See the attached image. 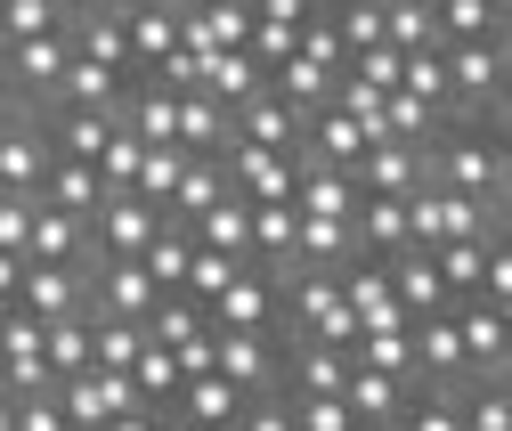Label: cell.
<instances>
[{
	"label": "cell",
	"mask_w": 512,
	"mask_h": 431,
	"mask_svg": "<svg viewBox=\"0 0 512 431\" xmlns=\"http://www.w3.org/2000/svg\"><path fill=\"white\" fill-rule=\"evenodd\" d=\"M431 188L447 196H472V204H504L512 196V139L496 131V122H464V114H439V131H431Z\"/></svg>",
	"instance_id": "obj_1"
},
{
	"label": "cell",
	"mask_w": 512,
	"mask_h": 431,
	"mask_svg": "<svg viewBox=\"0 0 512 431\" xmlns=\"http://www.w3.org/2000/svg\"><path fill=\"white\" fill-rule=\"evenodd\" d=\"M49 163H57L49 122H41V106L25 98L9 122H0V188H9V196H41V188H49Z\"/></svg>",
	"instance_id": "obj_2"
},
{
	"label": "cell",
	"mask_w": 512,
	"mask_h": 431,
	"mask_svg": "<svg viewBox=\"0 0 512 431\" xmlns=\"http://www.w3.org/2000/svg\"><path fill=\"white\" fill-rule=\"evenodd\" d=\"M163 236V212L147 196H106V212L90 220V277L106 261H147V244Z\"/></svg>",
	"instance_id": "obj_3"
},
{
	"label": "cell",
	"mask_w": 512,
	"mask_h": 431,
	"mask_svg": "<svg viewBox=\"0 0 512 431\" xmlns=\"http://www.w3.org/2000/svg\"><path fill=\"white\" fill-rule=\"evenodd\" d=\"M57 407H66V423H74V431H106L114 415H139L147 399H139V383H131V375H106V366H90V375L57 383Z\"/></svg>",
	"instance_id": "obj_4"
},
{
	"label": "cell",
	"mask_w": 512,
	"mask_h": 431,
	"mask_svg": "<svg viewBox=\"0 0 512 431\" xmlns=\"http://www.w3.org/2000/svg\"><path fill=\"white\" fill-rule=\"evenodd\" d=\"M407 220H415V253H439V244L488 236V204L447 196V188H415V196H407Z\"/></svg>",
	"instance_id": "obj_5"
},
{
	"label": "cell",
	"mask_w": 512,
	"mask_h": 431,
	"mask_svg": "<svg viewBox=\"0 0 512 431\" xmlns=\"http://www.w3.org/2000/svg\"><path fill=\"white\" fill-rule=\"evenodd\" d=\"M220 171H228V188L244 204H293V188H301V155H269V147H252V139H236L220 155Z\"/></svg>",
	"instance_id": "obj_6"
},
{
	"label": "cell",
	"mask_w": 512,
	"mask_h": 431,
	"mask_svg": "<svg viewBox=\"0 0 512 431\" xmlns=\"http://www.w3.org/2000/svg\"><path fill=\"white\" fill-rule=\"evenodd\" d=\"M285 310H277V277L269 269H244L220 301H212V334H277Z\"/></svg>",
	"instance_id": "obj_7"
},
{
	"label": "cell",
	"mask_w": 512,
	"mask_h": 431,
	"mask_svg": "<svg viewBox=\"0 0 512 431\" xmlns=\"http://www.w3.org/2000/svg\"><path fill=\"white\" fill-rule=\"evenodd\" d=\"M155 301H163V285L139 269V261H106L98 277H90V310L98 318H122V326H147L155 318Z\"/></svg>",
	"instance_id": "obj_8"
},
{
	"label": "cell",
	"mask_w": 512,
	"mask_h": 431,
	"mask_svg": "<svg viewBox=\"0 0 512 431\" xmlns=\"http://www.w3.org/2000/svg\"><path fill=\"white\" fill-rule=\"evenodd\" d=\"M350 350L334 342H285V399H342L350 391Z\"/></svg>",
	"instance_id": "obj_9"
},
{
	"label": "cell",
	"mask_w": 512,
	"mask_h": 431,
	"mask_svg": "<svg viewBox=\"0 0 512 431\" xmlns=\"http://www.w3.org/2000/svg\"><path fill=\"white\" fill-rule=\"evenodd\" d=\"M358 188L366 196H415V188H431V155L407 147V139H374L366 163H358Z\"/></svg>",
	"instance_id": "obj_10"
},
{
	"label": "cell",
	"mask_w": 512,
	"mask_h": 431,
	"mask_svg": "<svg viewBox=\"0 0 512 431\" xmlns=\"http://www.w3.org/2000/svg\"><path fill=\"white\" fill-rule=\"evenodd\" d=\"M17 310L41 318V326L82 318V310H90V277H82V269H49V261H33V269H25V293H17Z\"/></svg>",
	"instance_id": "obj_11"
},
{
	"label": "cell",
	"mask_w": 512,
	"mask_h": 431,
	"mask_svg": "<svg viewBox=\"0 0 512 431\" xmlns=\"http://www.w3.org/2000/svg\"><path fill=\"white\" fill-rule=\"evenodd\" d=\"M366 188H358V171H334V163H309L301 155V188H293V212L301 220H358Z\"/></svg>",
	"instance_id": "obj_12"
},
{
	"label": "cell",
	"mask_w": 512,
	"mask_h": 431,
	"mask_svg": "<svg viewBox=\"0 0 512 431\" xmlns=\"http://www.w3.org/2000/svg\"><path fill=\"white\" fill-rule=\"evenodd\" d=\"M236 139L269 147V155H301V139H309V114H293L277 90H261V98H244V106H236Z\"/></svg>",
	"instance_id": "obj_13"
},
{
	"label": "cell",
	"mask_w": 512,
	"mask_h": 431,
	"mask_svg": "<svg viewBox=\"0 0 512 431\" xmlns=\"http://www.w3.org/2000/svg\"><path fill=\"white\" fill-rule=\"evenodd\" d=\"M350 228H358V253H366V261H407V253H415V220H407V196H366Z\"/></svg>",
	"instance_id": "obj_14"
},
{
	"label": "cell",
	"mask_w": 512,
	"mask_h": 431,
	"mask_svg": "<svg viewBox=\"0 0 512 431\" xmlns=\"http://www.w3.org/2000/svg\"><path fill=\"white\" fill-rule=\"evenodd\" d=\"M244 407H252V391H236L220 366H212V375H187V383H179V407H171V415H187L196 431H236Z\"/></svg>",
	"instance_id": "obj_15"
},
{
	"label": "cell",
	"mask_w": 512,
	"mask_h": 431,
	"mask_svg": "<svg viewBox=\"0 0 512 431\" xmlns=\"http://www.w3.org/2000/svg\"><path fill=\"white\" fill-rule=\"evenodd\" d=\"M415 383H423V391H439V383H472V366H464V334H456V310L415 326Z\"/></svg>",
	"instance_id": "obj_16"
},
{
	"label": "cell",
	"mask_w": 512,
	"mask_h": 431,
	"mask_svg": "<svg viewBox=\"0 0 512 431\" xmlns=\"http://www.w3.org/2000/svg\"><path fill=\"white\" fill-rule=\"evenodd\" d=\"M366 147H374V131H366V122H350L342 106H317V114H309V139H301V155H309V163L358 171V163H366Z\"/></svg>",
	"instance_id": "obj_17"
},
{
	"label": "cell",
	"mask_w": 512,
	"mask_h": 431,
	"mask_svg": "<svg viewBox=\"0 0 512 431\" xmlns=\"http://www.w3.org/2000/svg\"><path fill=\"white\" fill-rule=\"evenodd\" d=\"M391 269V293H399V310L423 326V318H447L456 310V293H447V277H439V261L431 253H407V261H382Z\"/></svg>",
	"instance_id": "obj_18"
},
{
	"label": "cell",
	"mask_w": 512,
	"mask_h": 431,
	"mask_svg": "<svg viewBox=\"0 0 512 431\" xmlns=\"http://www.w3.org/2000/svg\"><path fill=\"white\" fill-rule=\"evenodd\" d=\"M179 147L196 155V163H220V155L236 147V114H228L220 98H204V90H187V98H179Z\"/></svg>",
	"instance_id": "obj_19"
},
{
	"label": "cell",
	"mask_w": 512,
	"mask_h": 431,
	"mask_svg": "<svg viewBox=\"0 0 512 431\" xmlns=\"http://www.w3.org/2000/svg\"><path fill=\"white\" fill-rule=\"evenodd\" d=\"M66 66H74V25H66V33H41V41H17V49H9V74H17V90H25V98H49L57 82H66Z\"/></svg>",
	"instance_id": "obj_20"
},
{
	"label": "cell",
	"mask_w": 512,
	"mask_h": 431,
	"mask_svg": "<svg viewBox=\"0 0 512 431\" xmlns=\"http://www.w3.org/2000/svg\"><path fill=\"white\" fill-rule=\"evenodd\" d=\"M74 57L114 66L122 82H139V66H131V25H122L114 9H74Z\"/></svg>",
	"instance_id": "obj_21"
},
{
	"label": "cell",
	"mask_w": 512,
	"mask_h": 431,
	"mask_svg": "<svg viewBox=\"0 0 512 431\" xmlns=\"http://www.w3.org/2000/svg\"><path fill=\"white\" fill-rule=\"evenodd\" d=\"M350 415L366 423V431H391L399 415H407V399H415V383H399V375H374V366H350Z\"/></svg>",
	"instance_id": "obj_22"
},
{
	"label": "cell",
	"mask_w": 512,
	"mask_h": 431,
	"mask_svg": "<svg viewBox=\"0 0 512 431\" xmlns=\"http://www.w3.org/2000/svg\"><path fill=\"white\" fill-rule=\"evenodd\" d=\"M261 90H269V66H261L252 49H212V57H204V98H220L228 114H236L244 98H261Z\"/></svg>",
	"instance_id": "obj_23"
},
{
	"label": "cell",
	"mask_w": 512,
	"mask_h": 431,
	"mask_svg": "<svg viewBox=\"0 0 512 431\" xmlns=\"http://www.w3.org/2000/svg\"><path fill=\"white\" fill-rule=\"evenodd\" d=\"M122 122L147 139V147H179V90H163V82H131V98H122Z\"/></svg>",
	"instance_id": "obj_24"
},
{
	"label": "cell",
	"mask_w": 512,
	"mask_h": 431,
	"mask_svg": "<svg viewBox=\"0 0 512 431\" xmlns=\"http://www.w3.org/2000/svg\"><path fill=\"white\" fill-rule=\"evenodd\" d=\"M106 179H98V163H66V155H57L49 163V188H41V204H57V212H74V220H98L106 212Z\"/></svg>",
	"instance_id": "obj_25"
},
{
	"label": "cell",
	"mask_w": 512,
	"mask_h": 431,
	"mask_svg": "<svg viewBox=\"0 0 512 431\" xmlns=\"http://www.w3.org/2000/svg\"><path fill=\"white\" fill-rule=\"evenodd\" d=\"M382 41H391L399 57L447 49V33H439V0H382Z\"/></svg>",
	"instance_id": "obj_26"
},
{
	"label": "cell",
	"mask_w": 512,
	"mask_h": 431,
	"mask_svg": "<svg viewBox=\"0 0 512 431\" xmlns=\"http://www.w3.org/2000/svg\"><path fill=\"white\" fill-rule=\"evenodd\" d=\"M122 25H131V66H139V74H155L171 49H187V41H179V9H155V0L122 9Z\"/></svg>",
	"instance_id": "obj_27"
},
{
	"label": "cell",
	"mask_w": 512,
	"mask_h": 431,
	"mask_svg": "<svg viewBox=\"0 0 512 431\" xmlns=\"http://www.w3.org/2000/svg\"><path fill=\"white\" fill-rule=\"evenodd\" d=\"M41 122H49V147L66 163H98L106 139L122 131V114H41Z\"/></svg>",
	"instance_id": "obj_28"
},
{
	"label": "cell",
	"mask_w": 512,
	"mask_h": 431,
	"mask_svg": "<svg viewBox=\"0 0 512 431\" xmlns=\"http://www.w3.org/2000/svg\"><path fill=\"white\" fill-rule=\"evenodd\" d=\"M74 25V0H0V49L41 41V33H66Z\"/></svg>",
	"instance_id": "obj_29"
},
{
	"label": "cell",
	"mask_w": 512,
	"mask_h": 431,
	"mask_svg": "<svg viewBox=\"0 0 512 431\" xmlns=\"http://www.w3.org/2000/svg\"><path fill=\"white\" fill-rule=\"evenodd\" d=\"M358 366H374V375H399L415 383V326H358Z\"/></svg>",
	"instance_id": "obj_30"
},
{
	"label": "cell",
	"mask_w": 512,
	"mask_h": 431,
	"mask_svg": "<svg viewBox=\"0 0 512 431\" xmlns=\"http://www.w3.org/2000/svg\"><path fill=\"white\" fill-rule=\"evenodd\" d=\"M236 188H228V171L220 163H187V179H179V196H171V212L163 220H179V228H196L204 212H220Z\"/></svg>",
	"instance_id": "obj_31"
},
{
	"label": "cell",
	"mask_w": 512,
	"mask_h": 431,
	"mask_svg": "<svg viewBox=\"0 0 512 431\" xmlns=\"http://www.w3.org/2000/svg\"><path fill=\"white\" fill-rule=\"evenodd\" d=\"M163 293H187V269H196V228H179V220H163V236L147 244V261H139Z\"/></svg>",
	"instance_id": "obj_32"
},
{
	"label": "cell",
	"mask_w": 512,
	"mask_h": 431,
	"mask_svg": "<svg viewBox=\"0 0 512 431\" xmlns=\"http://www.w3.org/2000/svg\"><path fill=\"white\" fill-rule=\"evenodd\" d=\"M196 334H212V310H204V301H187V293H163L155 318H147V342L155 350H187Z\"/></svg>",
	"instance_id": "obj_33"
},
{
	"label": "cell",
	"mask_w": 512,
	"mask_h": 431,
	"mask_svg": "<svg viewBox=\"0 0 512 431\" xmlns=\"http://www.w3.org/2000/svg\"><path fill=\"white\" fill-rule=\"evenodd\" d=\"M196 244H204V253H228V261H252V204L228 196L220 212H204L196 220Z\"/></svg>",
	"instance_id": "obj_34"
},
{
	"label": "cell",
	"mask_w": 512,
	"mask_h": 431,
	"mask_svg": "<svg viewBox=\"0 0 512 431\" xmlns=\"http://www.w3.org/2000/svg\"><path fill=\"white\" fill-rule=\"evenodd\" d=\"M439 277H447V293L456 301H480V285H488V236H464V244H439Z\"/></svg>",
	"instance_id": "obj_35"
},
{
	"label": "cell",
	"mask_w": 512,
	"mask_h": 431,
	"mask_svg": "<svg viewBox=\"0 0 512 431\" xmlns=\"http://www.w3.org/2000/svg\"><path fill=\"white\" fill-rule=\"evenodd\" d=\"M139 171H147V139L122 122V131L106 139V155H98V179H106L114 196H131V188H139Z\"/></svg>",
	"instance_id": "obj_36"
},
{
	"label": "cell",
	"mask_w": 512,
	"mask_h": 431,
	"mask_svg": "<svg viewBox=\"0 0 512 431\" xmlns=\"http://www.w3.org/2000/svg\"><path fill=\"white\" fill-rule=\"evenodd\" d=\"M187 163H196L187 147H147V171H139V188H131V196H147L155 212H171V196H179V179H187Z\"/></svg>",
	"instance_id": "obj_37"
},
{
	"label": "cell",
	"mask_w": 512,
	"mask_h": 431,
	"mask_svg": "<svg viewBox=\"0 0 512 431\" xmlns=\"http://www.w3.org/2000/svg\"><path fill=\"white\" fill-rule=\"evenodd\" d=\"M439 33L447 41H496V33H512L488 0H439Z\"/></svg>",
	"instance_id": "obj_38"
},
{
	"label": "cell",
	"mask_w": 512,
	"mask_h": 431,
	"mask_svg": "<svg viewBox=\"0 0 512 431\" xmlns=\"http://www.w3.org/2000/svg\"><path fill=\"white\" fill-rule=\"evenodd\" d=\"M98 318V310H90ZM147 358V326H122V318H98V366L106 375H131V366Z\"/></svg>",
	"instance_id": "obj_39"
},
{
	"label": "cell",
	"mask_w": 512,
	"mask_h": 431,
	"mask_svg": "<svg viewBox=\"0 0 512 431\" xmlns=\"http://www.w3.org/2000/svg\"><path fill=\"white\" fill-rule=\"evenodd\" d=\"M244 269H261V261H228V253H204V244H196V269H187V301H204V310H212V301H220Z\"/></svg>",
	"instance_id": "obj_40"
},
{
	"label": "cell",
	"mask_w": 512,
	"mask_h": 431,
	"mask_svg": "<svg viewBox=\"0 0 512 431\" xmlns=\"http://www.w3.org/2000/svg\"><path fill=\"white\" fill-rule=\"evenodd\" d=\"M334 33H342L350 57L382 49V0H334Z\"/></svg>",
	"instance_id": "obj_41"
},
{
	"label": "cell",
	"mask_w": 512,
	"mask_h": 431,
	"mask_svg": "<svg viewBox=\"0 0 512 431\" xmlns=\"http://www.w3.org/2000/svg\"><path fill=\"white\" fill-rule=\"evenodd\" d=\"M464 431H512V383H472L464 391Z\"/></svg>",
	"instance_id": "obj_42"
},
{
	"label": "cell",
	"mask_w": 512,
	"mask_h": 431,
	"mask_svg": "<svg viewBox=\"0 0 512 431\" xmlns=\"http://www.w3.org/2000/svg\"><path fill=\"white\" fill-rule=\"evenodd\" d=\"M33 212H41V196L0 188V253H33Z\"/></svg>",
	"instance_id": "obj_43"
},
{
	"label": "cell",
	"mask_w": 512,
	"mask_h": 431,
	"mask_svg": "<svg viewBox=\"0 0 512 431\" xmlns=\"http://www.w3.org/2000/svg\"><path fill=\"white\" fill-rule=\"evenodd\" d=\"M350 74H358L366 90H382V98H391V90L407 82V57H399L391 41H382V49H366V57H350Z\"/></svg>",
	"instance_id": "obj_44"
},
{
	"label": "cell",
	"mask_w": 512,
	"mask_h": 431,
	"mask_svg": "<svg viewBox=\"0 0 512 431\" xmlns=\"http://www.w3.org/2000/svg\"><path fill=\"white\" fill-rule=\"evenodd\" d=\"M399 90H415V98H431L439 114H447V49H423V57H407V82Z\"/></svg>",
	"instance_id": "obj_45"
},
{
	"label": "cell",
	"mask_w": 512,
	"mask_h": 431,
	"mask_svg": "<svg viewBox=\"0 0 512 431\" xmlns=\"http://www.w3.org/2000/svg\"><path fill=\"white\" fill-rule=\"evenodd\" d=\"M236 431H293V399H285V391H261V399L244 407Z\"/></svg>",
	"instance_id": "obj_46"
},
{
	"label": "cell",
	"mask_w": 512,
	"mask_h": 431,
	"mask_svg": "<svg viewBox=\"0 0 512 431\" xmlns=\"http://www.w3.org/2000/svg\"><path fill=\"white\" fill-rule=\"evenodd\" d=\"M480 301H512V253H504V244H488V285H480Z\"/></svg>",
	"instance_id": "obj_47"
},
{
	"label": "cell",
	"mask_w": 512,
	"mask_h": 431,
	"mask_svg": "<svg viewBox=\"0 0 512 431\" xmlns=\"http://www.w3.org/2000/svg\"><path fill=\"white\" fill-rule=\"evenodd\" d=\"M25 269H33L25 253H0V301H9V310H17V293H25Z\"/></svg>",
	"instance_id": "obj_48"
},
{
	"label": "cell",
	"mask_w": 512,
	"mask_h": 431,
	"mask_svg": "<svg viewBox=\"0 0 512 431\" xmlns=\"http://www.w3.org/2000/svg\"><path fill=\"white\" fill-rule=\"evenodd\" d=\"M488 244H504V253H512V196L488 212Z\"/></svg>",
	"instance_id": "obj_49"
},
{
	"label": "cell",
	"mask_w": 512,
	"mask_h": 431,
	"mask_svg": "<svg viewBox=\"0 0 512 431\" xmlns=\"http://www.w3.org/2000/svg\"><path fill=\"white\" fill-rule=\"evenodd\" d=\"M106 431H163V415H155V407H139V415H114Z\"/></svg>",
	"instance_id": "obj_50"
},
{
	"label": "cell",
	"mask_w": 512,
	"mask_h": 431,
	"mask_svg": "<svg viewBox=\"0 0 512 431\" xmlns=\"http://www.w3.org/2000/svg\"><path fill=\"white\" fill-rule=\"evenodd\" d=\"M0 431H17V391H0Z\"/></svg>",
	"instance_id": "obj_51"
},
{
	"label": "cell",
	"mask_w": 512,
	"mask_h": 431,
	"mask_svg": "<svg viewBox=\"0 0 512 431\" xmlns=\"http://www.w3.org/2000/svg\"><path fill=\"white\" fill-rule=\"evenodd\" d=\"M74 9H114L122 17V9H139V0H74Z\"/></svg>",
	"instance_id": "obj_52"
},
{
	"label": "cell",
	"mask_w": 512,
	"mask_h": 431,
	"mask_svg": "<svg viewBox=\"0 0 512 431\" xmlns=\"http://www.w3.org/2000/svg\"><path fill=\"white\" fill-rule=\"evenodd\" d=\"M163 431H196V423H187V415H163Z\"/></svg>",
	"instance_id": "obj_53"
},
{
	"label": "cell",
	"mask_w": 512,
	"mask_h": 431,
	"mask_svg": "<svg viewBox=\"0 0 512 431\" xmlns=\"http://www.w3.org/2000/svg\"><path fill=\"white\" fill-rule=\"evenodd\" d=\"M488 310H496V318H504V326H512V301H488Z\"/></svg>",
	"instance_id": "obj_54"
},
{
	"label": "cell",
	"mask_w": 512,
	"mask_h": 431,
	"mask_svg": "<svg viewBox=\"0 0 512 431\" xmlns=\"http://www.w3.org/2000/svg\"><path fill=\"white\" fill-rule=\"evenodd\" d=\"M0 326H9V301H0Z\"/></svg>",
	"instance_id": "obj_55"
},
{
	"label": "cell",
	"mask_w": 512,
	"mask_h": 431,
	"mask_svg": "<svg viewBox=\"0 0 512 431\" xmlns=\"http://www.w3.org/2000/svg\"><path fill=\"white\" fill-rule=\"evenodd\" d=\"M252 9H261V0H252Z\"/></svg>",
	"instance_id": "obj_56"
}]
</instances>
